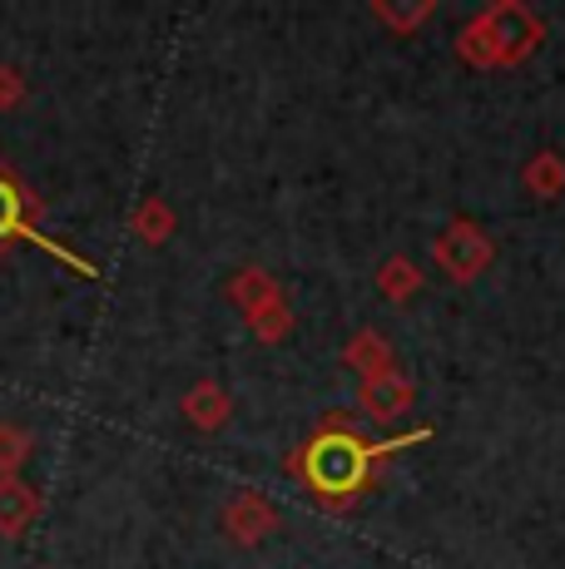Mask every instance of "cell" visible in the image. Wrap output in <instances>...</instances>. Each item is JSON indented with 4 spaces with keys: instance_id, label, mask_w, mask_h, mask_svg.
Returning <instances> with one entry per match:
<instances>
[{
    "instance_id": "cell-1",
    "label": "cell",
    "mask_w": 565,
    "mask_h": 569,
    "mask_svg": "<svg viewBox=\"0 0 565 569\" xmlns=\"http://www.w3.org/2000/svg\"><path fill=\"white\" fill-rule=\"evenodd\" d=\"M30 238V243H46V238L36 233V228H26V199H20V189L10 183V173H0V238ZM50 248V243H46ZM50 253H60L65 262H75L65 248H50ZM75 268H85V262H75Z\"/></svg>"
},
{
    "instance_id": "cell-2",
    "label": "cell",
    "mask_w": 565,
    "mask_h": 569,
    "mask_svg": "<svg viewBox=\"0 0 565 569\" xmlns=\"http://www.w3.org/2000/svg\"><path fill=\"white\" fill-rule=\"evenodd\" d=\"M30 516H36V496L16 476H0V535H20Z\"/></svg>"
},
{
    "instance_id": "cell-3",
    "label": "cell",
    "mask_w": 565,
    "mask_h": 569,
    "mask_svg": "<svg viewBox=\"0 0 565 569\" xmlns=\"http://www.w3.org/2000/svg\"><path fill=\"white\" fill-rule=\"evenodd\" d=\"M26 451H30V436L20 426H0V476H10Z\"/></svg>"
},
{
    "instance_id": "cell-4",
    "label": "cell",
    "mask_w": 565,
    "mask_h": 569,
    "mask_svg": "<svg viewBox=\"0 0 565 569\" xmlns=\"http://www.w3.org/2000/svg\"><path fill=\"white\" fill-rule=\"evenodd\" d=\"M20 94V80H16V70H0V104H10Z\"/></svg>"
}]
</instances>
